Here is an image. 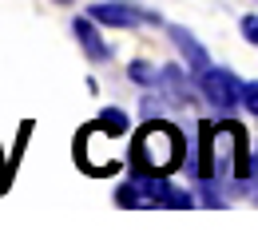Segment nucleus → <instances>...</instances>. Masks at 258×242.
<instances>
[{
	"instance_id": "obj_6",
	"label": "nucleus",
	"mask_w": 258,
	"mask_h": 242,
	"mask_svg": "<svg viewBox=\"0 0 258 242\" xmlns=\"http://www.w3.org/2000/svg\"><path fill=\"white\" fill-rule=\"evenodd\" d=\"M72 32H76V40L84 44V52H88L92 60H111V48L103 44V36L96 32V20H92V16H88V20H76Z\"/></svg>"
},
{
	"instance_id": "obj_1",
	"label": "nucleus",
	"mask_w": 258,
	"mask_h": 242,
	"mask_svg": "<svg viewBox=\"0 0 258 242\" xmlns=\"http://www.w3.org/2000/svg\"><path fill=\"white\" fill-rule=\"evenodd\" d=\"M183 159V135L171 123H147L135 139V167L143 175H163Z\"/></svg>"
},
{
	"instance_id": "obj_2",
	"label": "nucleus",
	"mask_w": 258,
	"mask_h": 242,
	"mask_svg": "<svg viewBox=\"0 0 258 242\" xmlns=\"http://www.w3.org/2000/svg\"><path fill=\"white\" fill-rule=\"evenodd\" d=\"M199 91L219 107V111H234L238 103H242V84H238V76L230 72V68H203V76H199Z\"/></svg>"
},
{
	"instance_id": "obj_8",
	"label": "nucleus",
	"mask_w": 258,
	"mask_h": 242,
	"mask_svg": "<svg viewBox=\"0 0 258 242\" xmlns=\"http://www.w3.org/2000/svg\"><path fill=\"white\" fill-rule=\"evenodd\" d=\"M151 76H159V68H151V64H131V80H135V84H155V80H151Z\"/></svg>"
},
{
	"instance_id": "obj_7",
	"label": "nucleus",
	"mask_w": 258,
	"mask_h": 242,
	"mask_svg": "<svg viewBox=\"0 0 258 242\" xmlns=\"http://www.w3.org/2000/svg\"><path fill=\"white\" fill-rule=\"evenodd\" d=\"M99 131H107V135H123V131H127V115H123L119 107H103V115H99Z\"/></svg>"
},
{
	"instance_id": "obj_3",
	"label": "nucleus",
	"mask_w": 258,
	"mask_h": 242,
	"mask_svg": "<svg viewBox=\"0 0 258 242\" xmlns=\"http://www.w3.org/2000/svg\"><path fill=\"white\" fill-rule=\"evenodd\" d=\"M88 16L103 24V28H135V24H159L155 12L139 8V4H119V0H103V4H92Z\"/></svg>"
},
{
	"instance_id": "obj_9",
	"label": "nucleus",
	"mask_w": 258,
	"mask_h": 242,
	"mask_svg": "<svg viewBox=\"0 0 258 242\" xmlns=\"http://www.w3.org/2000/svg\"><path fill=\"white\" fill-rule=\"evenodd\" d=\"M242 36L250 44H258V16H242Z\"/></svg>"
},
{
	"instance_id": "obj_5",
	"label": "nucleus",
	"mask_w": 258,
	"mask_h": 242,
	"mask_svg": "<svg viewBox=\"0 0 258 242\" xmlns=\"http://www.w3.org/2000/svg\"><path fill=\"white\" fill-rule=\"evenodd\" d=\"M171 40H175V44H179V52H183V60L191 64L195 72H203V68H211V56H207V48H203V44H199V40H195L191 32L187 28H179V24H171Z\"/></svg>"
},
{
	"instance_id": "obj_4",
	"label": "nucleus",
	"mask_w": 258,
	"mask_h": 242,
	"mask_svg": "<svg viewBox=\"0 0 258 242\" xmlns=\"http://www.w3.org/2000/svg\"><path fill=\"white\" fill-rule=\"evenodd\" d=\"M139 187H143V203H159V207H191V195L179 191V187H171V183L159 179V175H143Z\"/></svg>"
}]
</instances>
